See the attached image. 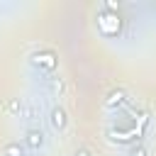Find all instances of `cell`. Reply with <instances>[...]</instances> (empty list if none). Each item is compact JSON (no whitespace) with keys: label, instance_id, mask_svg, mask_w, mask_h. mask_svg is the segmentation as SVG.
<instances>
[{"label":"cell","instance_id":"7a4b0ae2","mask_svg":"<svg viewBox=\"0 0 156 156\" xmlns=\"http://www.w3.org/2000/svg\"><path fill=\"white\" fill-rule=\"evenodd\" d=\"M49 122H51V127H54L56 132H63L66 124H68V115H66V110H63L61 105H56V107L51 110V115H49Z\"/></svg>","mask_w":156,"mask_h":156},{"label":"cell","instance_id":"52a82bcc","mask_svg":"<svg viewBox=\"0 0 156 156\" xmlns=\"http://www.w3.org/2000/svg\"><path fill=\"white\" fill-rule=\"evenodd\" d=\"M129 156H146V149H144V144H136V146H132Z\"/></svg>","mask_w":156,"mask_h":156},{"label":"cell","instance_id":"3957f363","mask_svg":"<svg viewBox=\"0 0 156 156\" xmlns=\"http://www.w3.org/2000/svg\"><path fill=\"white\" fill-rule=\"evenodd\" d=\"M24 146L32 149V151H39L44 146V132L41 129H27L24 134Z\"/></svg>","mask_w":156,"mask_h":156},{"label":"cell","instance_id":"6da1fadb","mask_svg":"<svg viewBox=\"0 0 156 156\" xmlns=\"http://www.w3.org/2000/svg\"><path fill=\"white\" fill-rule=\"evenodd\" d=\"M32 66H37V68H41V71H46V73H54L56 66H58V61H56V54H54V51L41 49V51H37V54H32Z\"/></svg>","mask_w":156,"mask_h":156},{"label":"cell","instance_id":"ba28073f","mask_svg":"<svg viewBox=\"0 0 156 156\" xmlns=\"http://www.w3.org/2000/svg\"><path fill=\"white\" fill-rule=\"evenodd\" d=\"M73 156H90V151H88V149H85V146H78V149H76V154H73Z\"/></svg>","mask_w":156,"mask_h":156},{"label":"cell","instance_id":"5b68a950","mask_svg":"<svg viewBox=\"0 0 156 156\" xmlns=\"http://www.w3.org/2000/svg\"><path fill=\"white\" fill-rule=\"evenodd\" d=\"M2 156H24V146L20 141H7L2 149Z\"/></svg>","mask_w":156,"mask_h":156},{"label":"cell","instance_id":"8992f818","mask_svg":"<svg viewBox=\"0 0 156 156\" xmlns=\"http://www.w3.org/2000/svg\"><path fill=\"white\" fill-rule=\"evenodd\" d=\"M7 110H10L12 115H17V112L22 115V102H20V100H10V105H7Z\"/></svg>","mask_w":156,"mask_h":156},{"label":"cell","instance_id":"277c9868","mask_svg":"<svg viewBox=\"0 0 156 156\" xmlns=\"http://www.w3.org/2000/svg\"><path fill=\"white\" fill-rule=\"evenodd\" d=\"M127 102V95H124V90H112L110 95H107V100H105V105L110 107V110H115V107H122Z\"/></svg>","mask_w":156,"mask_h":156}]
</instances>
